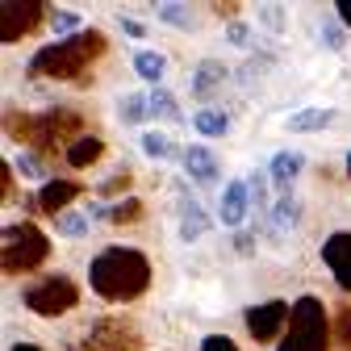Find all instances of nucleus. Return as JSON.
<instances>
[{"mask_svg":"<svg viewBox=\"0 0 351 351\" xmlns=\"http://www.w3.org/2000/svg\"><path fill=\"white\" fill-rule=\"evenodd\" d=\"M80 193H84L80 180H47V184H42V193H38V209L51 213V217H63L67 205H71Z\"/></svg>","mask_w":351,"mask_h":351,"instance_id":"obj_11","label":"nucleus"},{"mask_svg":"<svg viewBox=\"0 0 351 351\" xmlns=\"http://www.w3.org/2000/svg\"><path fill=\"white\" fill-rule=\"evenodd\" d=\"M13 351H42V347H34V343H17Z\"/></svg>","mask_w":351,"mask_h":351,"instance_id":"obj_42","label":"nucleus"},{"mask_svg":"<svg viewBox=\"0 0 351 351\" xmlns=\"http://www.w3.org/2000/svg\"><path fill=\"white\" fill-rule=\"evenodd\" d=\"M101 55H105V34L101 29H80L75 38H59L51 47H42L29 59V75H38V80H75Z\"/></svg>","mask_w":351,"mask_h":351,"instance_id":"obj_2","label":"nucleus"},{"mask_svg":"<svg viewBox=\"0 0 351 351\" xmlns=\"http://www.w3.org/2000/svg\"><path fill=\"white\" fill-rule=\"evenodd\" d=\"M47 255H51V239L34 222H13V226H5V234H0V263H5L9 276L42 268Z\"/></svg>","mask_w":351,"mask_h":351,"instance_id":"obj_5","label":"nucleus"},{"mask_svg":"<svg viewBox=\"0 0 351 351\" xmlns=\"http://www.w3.org/2000/svg\"><path fill=\"white\" fill-rule=\"evenodd\" d=\"M117 117L121 121H143V117H151V97L147 93H125L117 101Z\"/></svg>","mask_w":351,"mask_h":351,"instance_id":"obj_22","label":"nucleus"},{"mask_svg":"<svg viewBox=\"0 0 351 351\" xmlns=\"http://www.w3.org/2000/svg\"><path fill=\"white\" fill-rule=\"evenodd\" d=\"M335 339H339V343H343V347L351 351V305H347V310H343V314L335 318Z\"/></svg>","mask_w":351,"mask_h":351,"instance_id":"obj_32","label":"nucleus"},{"mask_svg":"<svg viewBox=\"0 0 351 351\" xmlns=\"http://www.w3.org/2000/svg\"><path fill=\"white\" fill-rule=\"evenodd\" d=\"M80 351H143V335L125 318H101L84 335Z\"/></svg>","mask_w":351,"mask_h":351,"instance_id":"obj_7","label":"nucleus"},{"mask_svg":"<svg viewBox=\"0 0 351 351\" xmlns=\"http://www.w3.org/2000/svg\"><path fill=\"white\" fill-rule=\"evenodd\" d=\"M289 318H293V305L280 301V297H272V301H263V305H251L243 322H247V330H251L255 343H272V339H280V330L289 326Z\"/></svg>","mask_w":351,"mask_h":351,"instance_id":"obj_8","label":"nucleus"},{"mask_svg":"<svg viewBox=\"0 0 351 351\" xmlns=\"http://www.w3.org/2000/svg\"><path fill=\"white\" fill-rule=\"evenodd\" d=\"M247 209H251L247 180H230V184H226V193H222V205H217V222H222V226H243Z\"/></svg>","mask_w":351,"mask_h":351,"instance_id":"obj_13","label":"nucleus"},{"mask_svg":"<svg viewBox=\"0 0 351 351\" xmlns=\"http://www.w3.org/2000/svg\"><path fill=\"white\" fill-rule=\"evenodd\" d=\"M9 134L42 155H51L55 143H75L84 138V117L75 109H47V113H13L9 109Z\"/></svg>","mask_w":351,"mask_h":351,"instance_id":"obj_3","label":"nucleus"},{"mask_svg":"<svg viewBox=\"0 0 351 351\" xmlns=\"http://www.w3.org/2000/svg\"><path fill=\"white\" fill-rule=\"evenodd\" d=\"M101 155H105V143H101L97 134H84V138H75V143L67 147V163H71V167H93Z\"/></svg>","mask_w":351,"mask_h":351,"instance_id":"obj_17","label":"nucleus"},{"mask_svg":"<svg viewBox=\"0 0 351 351\" xmlns=\"http://www.w3.org/2000/svg\"><path fill=\"white\" fill-rule=\"evenodd\" d=\"M209 9H213L217 17H226V21H234V17H239V5H234V0H222V5H209Z\"/></svg>","mask_w":351,"mask_h":351,"instance_id":"obj_38","label":"nucleus"},{"mask_svg":"<svg viewBox=\"0 0 351 351\" xmlns=\"http://www.w3.org/2000/svg\"><path fill=\"white\" fill-rule=\"evenodd\" d=\"M176 197H180V239H184V243L205 239V230H209V213L201 209V201L189 197L184 184H176Z\"/></svg>","mask_w":351,"mask_h":351,"instance_id":"obj_12","label":"nucleus"},{"mask_svg":"<svg viewBox=\"0 0 351 351\" xmlns=\"http://www.w3.org/2000/svg\"><path fill=\"white\" fill-rule=\"evenodd\" d=\"M121 29L130 34V38H143L147 29H143V21H134V17H121Z\"/></svg>","mask_w":351,"mask_h":351,"instance_id":"obj_39","label":"nucleus"},{"mask_svg":"<svg viewBox=\"0 0 351 351\" xmlns=\"http://www.w3.org/2000/svg\"><path fill=\"white\" fill-rule=\"evenodd\" d=\"M347 176H351V155H347Z\"/></svg>","mask_w":351,"mask_h":351,"instance_id":"obj_43","label":"nucleus"},{"mask_svg":"<svg viewBox=\"0 0 351 351\" xmlns=\"http://www.w3.org/2000/svg\"><path fill=\"white\" fill-rule=\"evenodd\" d=\"M322 42H326L330 51H343V42H347V38H343V29H339V25H322Z\"/></svg>","mask_w":351,"mask_h":351,"instance_id":"obj_36","label":"nucleus"},{"mask_svg":"<svg viewBox=\"0 0 351 351\" xmlns=\"http://www.w3.org/2000/svg\"><path fill=\"white\" fill-rule=\"evenodd\" d=\"M330 121H335V109H301V113L289 117V130L293 134H310V130H322Z\"/></svg>","mask_w":351,"mask_h":351,"instance_id":"obj_21","label":"nucleus"},{"mask_svg":"<svg viewBox=\"0 0 351 351\" xmlns=\"http://www.w3.org/2000/svg\"><path fill=\"white\" fill-rule=\"evenodd\" d=\"M322 263L330 268L335 285L343 293H351V230H339V234H330L322 243Z\"/></svg>","mask_w":351,"mask_h":351,"instance_id":"obj_10","label":"nucleus"},{"mask_svg":"<svg viewBox=\"0 0 351 351\" xmlns=\"http://www.w3.org/2000/svg\"><path fill=\"white\" fill-rule=\"evenodd\" d=\"M222 80H226V67L222 63H217V59H201L197 71H193V97H209Z\"/></svg>","mask_w":351,"mask_h":351,"instance_id":"obj_16","label":"nucleus"},{"mask_svg":"<svg viewBox=\"0 0 351 351\" xmlns=\"http://www.w3.org/2000/svg\"><path fill=\"white\" fill-rule=\"evenodd\" d=\"M259 21L272 25V29H280V25H285V13H280L276 5H263V9H259Z\"/></svg>","mask_w":351,"mask_h":351,"instance_id":"obj_35","label":"nucleus"},{"mask_svg":"<svg viewBox=\"0 0 351 351\" xmlns=\"http://www.w3.org/2000/svg\"><path fill=\"white\" fill-rule=\"evenodd\" d=\"M151 117H167V121H180V109H176V97L163 93V88H151Z\"/></svg>","mask_w":351,"mask_h":351,"instance_id":"obj_25","label":"nucleus"},{"mask_svg":"<svg viewBox=\"0 0 351 351\" xmlns=\"http://www.w3.org/2000/svg\"><path fill=\"white\" fill-rule=\"evenodd\" d=\"M138 147H143V155H151V159H176V155H184L180 147L163 134V130H147V134L138 138Z\"/></svg>","mask_w":351,"mask_h":351,"instance_id":"obj_20","label":"nucleus"},{"mask_svg":"<svg viewBox=\"0 0 351 351\" xmlns=\"http://www.w3.org/2000/svg\"><path fill=\"white\" fill-rule=\"evenodd\" d=\"M0 197H5V205L13 201V167H9V163L0 167Z\"/></svg>","mask_w":351,"mask_h":351,"instance_id":"obj_37","label":"nucleus"},{"mask_svg":"<svg viewBox=\"0 0 351 351\" xmlns=\"http://www.w3.org/2000/svg\"><path fill=\"white\" fill-rule=\"evenodd\" d=\"M13 171H21L25 180H38V176H47V163H42V155H34V151H21L17 163H13Z\"/></svg>","mask_w":351,"mask_h":351,"instance_id":"obj_28","label":"nucleus"},{"mask_svg":"<svg viewBox=\"0 0 351 351\" xmlns=\"http://www.w3.org/2000/svg\"><path fill=\"white\" fill-rule=\"evenodd\" d=\"M138 217H143V201L138 197H125V201L109 205V222L113 226H130V222H138Z\"/></svg>","mask_w":351,"mask_h":351,"instance_id":"obj_24","label":"nucleus"},{"mask_svg":"<svg viewBox=\"0 0 351 351\" xmlns=\"http://www.w3.org/2000/svg\"><path fill=\"white\" fill-rule=\"evenodd\" d=\"M247 193H251V205L259 213H272V205H268V176H263V171H255L247 180Z\"/></svg>","mask_w":351,"mask_h":351,"instance_id":"obj_26","label":"nucleus"},{"mask_svg":"<svg viewBox=\"0 0 351 351\" xmlns=\"http://www.w3.org/2000/svg\"><path fill=\"white\" fill-rule=\"evenodd\" d=\"M301 167H305V155H301V151H280V155L272 159V167H268V180H272L280 193H289L293 180L301 176Z\"/></svg>","mask_w":351,"mask_h":351,"instance_id":"obj_15","label":"nucleus"},{"mask_svg":"<svg viewBox=\"0 0 351 351\" xmlns=\"http://www.w3.org/2000/svg\"><path fill=\"white\" fill-rule=\"evenodd\" d=\"M193 125L201 130L205 138H222L226 130H230V113H222V109L209 105V109H197V113H193Z\"/></svg>","mask_w":351,"mask_h":351,"instance_id":"obj_19","label":"nucleus"},{"mask_svg":"<svg viewBox=\"0 0 351 351\" xmlns=\"http://www.w3.org/2000/svg\"><path fill=\"white\" fill-rule=\"evenodd\" d=\"M180 163H184V171L197 184H217V176H222V163H217V155L209 147H189L180 155Z\"/></svg>","mask_w":351,"mask_h":351,"instance_id":"obj_14","label":"nucleus"},{"mask_svg":"<svg viewBox=\"0 0 351 351\" xmlns=\"http://www.w3.org/2000/svg\"><path fill=\"white\" fill-rule=\"evenodd\" d=\"M155 13H159L167 25H180V29H189V25H193V13H189L184 5H159Z\"/></svg>","mask_w":351,"mask_h":351,"instance_id":"obj_29","label":"nucleus"},{"mask_svg":"<svg viewBox=\"0 0 351 351\" xmlns=\"http://www.w3.org/2000/svg\"><path fill=\"white\" fill-rule=\"evenodd\" d=\"M47 17V9L38 0H5L0 5V42H17L29 29H38V21Z\"/></svg>","mask_w":351,"mask_h":351,"instance_id":"obj_9","label":"nucleus"},{"mask_svg":"<svg viewBox=\"0 0 351 351\" xmlns=\"http://www.w3.org/2000/svg\"><path fill=\"white\" fill-rule=\"evenodd\" d=\"M130 184H134V171H130V167H121L117 176H109V180L101 184V197H117V193H125Z\"/></svg>","mask_w":351,"mask_h":351,"instance_id":"obj_30","label":"nucleus"},{"mask_svg":"<svg viewBox=\"0 0 351 351\" xmlns=\"http://www.w3.org/2000/svg\"><path fill=\"white\" fill-rule=\"evenodd\" d=\"M234 247H239V251H243V255H247V251H251V247H255V243H251V234H239V239H234Z\"/></svg>","mask_w":351,"mask_h":351,"instance_id":"obj_41","label":"nucleus"},{"mask_svg":"<svg viewBox=\"0 0 351 351\" xmlns=\"http://www.w3.org/2000/svg\"><path fill=\"white\" fill-rule=\"evenodd\" d=\"M88 285L105 301H134L151 285V259L134 247H105L88 268Z\"/></svg>","mask_w":351,"mask_h":351,"instance_id":"obj_1","label":"nucleus"},{"mask_svg":"<svg viewBox=\"0 0 351 351\" xmlns=\"http://www.w3.org/2000/svg\"><path fill=\"white\" fill-rule=\"evenodd\" d=\"M280 351H330V322L322 297L305 293L293 301V318H289V335L280 339Z\"/></svg>","mask_w":351,"mask_h":351,"instance_id":"obj_4","label":"nucleus"},{"mask_svg":"<svg viewBox=\"0 0 351 351\" xmlns=\"http://www.w3.org/2000/svg\"><path fill=\"white\" fill-rule=\"evenodd\" d=\"M55 230H59V234H67V239L88 234V213H63V217H55Z\"/></svg>","mask_w":351,"mask_h":351,"instance_id":"obj_27","label":"nucleus"},{"mask_svg":"<svg viewBox=\"0 0 351 351\" xmlns=\"http://www.w3.org/2000/svg\"><path fill=\"white\" fill-rule=\"evenodd\" d=\"M134 71H138L147 84H159L163 71H167V59H163L159 51H138V55H134Z\"/></svg>","mask_w":351,"mask_h":351,"instance_id":"obj_23","label":"nucleus"},{"mask_svg":"<svg viewBox=\"0 0 351 351\" xmlns=\"http://www.w3.org/2000/svg\"><path fill=\"white\" fill-rule=\"evenodd\" d=\"M297 222H301V201H297L293 193H280L276 205H272V230L285 234V230H293Z\"/></svg>","mask_w":351,"mask_h":351,"instance_id":"obj_18","label":"nucleus"},{"mask_svg":"<svg viewBox=\"0 0 351 351\" xmlns=\"http://www.w3.org/2000/svg\"><path fill=\"white\" fill-rule=\"evenodd\" d=\"M25 310L38 314V318H63L67 310L80 305V285L71 276H42L38 285L25 289Z\"/></svg>","mask_w":351,"mask_h":351,"instance_id":"obj_6","label":"nucleus"},{"mask_svg":"<svg viewBox=\"0 0 351 351\" xmlns=\"http://www.w3.org/2000/svg\"><path fill=\"white\" fill-rule=\"evenodd\" d=\"M226 38L234 42V47H251V25H243V21H230V25H226Z\"/></svg>","mask_w":351,"mask_h":351,"instance_id":"obj_33","label":"nucleus"},{"mask_svg":"<svg viewBox=\"0 0 351 351\" xmlns=\"http://www.w3.org/2000/svg\"><path fill=\"white\" fill-rule=\"evenodd\" d=\"M335 9H339V21L351 29V0H335Z\"/></svg>","mask_w":351,"mask_h":351,"instance_id":"obj_40","label":"nucleus"},{"mask_svg":"<svg viewBox=\"0 0 351 351\" xmlns=\"http://www.w3.org/2000/svg\"><path fill=\"white\" fill-rule=\"evenodd\" d=\"M51 29L75 38V34H80V17H75V13H51Z\"/></svg>","mask_w":351,"mask_h":351,"instance_id":"obj_31","label":"nucleus"},{"mask_svg":"<svg viewBox=\"0 0 351 351\" xmlns=\"http://www.w3.org/2000/svg\"><path fill=\"white\" fill-rule=\"evenodd\" d=\"M201 351H239V347H234V339H226V335H205Z\"/></svg>","mask_w":351,"mask_h":351,"instance_id":"obj_34","label":"nucleus"}]
</instances>
